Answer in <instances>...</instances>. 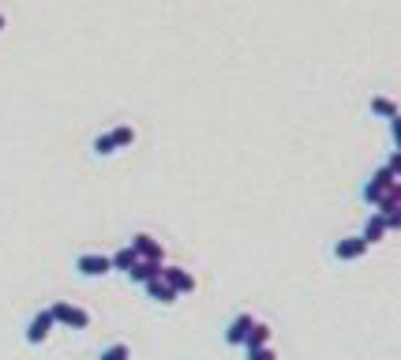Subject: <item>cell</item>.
<instances>
[{
  "instance_id": "30bf717a",
  "label": "cell",
  "mask_w": 401,
  "mask_h": 360,
  "mask_svg": "<svg viewBox=\"0 0 401 360\" xmlns=\"http://www.w3.org/2000/svg\"><path fill=\"white\" fill-rule=\"evenodd\" d=\"M162 278L169 285H177L180 293H195V278L184 271V266H162Z\"/></svg>"
},
{
  "instance_id": "7a4b0ae2",
  "label": "cell",
  "mask_w": 401,
  "mask_h": 360,
  "mask_svg": "<svg viewBox=\"0 0 401 360\" xmlns=\"http://www.w3.org/2000/svg\"><path fill=\"white\" fill-rule=\"evenodd\" d=\"M368 240H364V233L360 236H345V240H338L334 244V259L338 263H353V259H360V256H368Z\"/></svg>"
},
{
  "instance_id": "e0dca14e",
  "label": "cell",
  "mask_w": 401,
  "mask_h": 360,
  "mask_svg": "<svg viewBox=\"0 0 401 360\" xmlns=\"http://www.w3.org/2000/svg\"><path fill=\"white\" fill-rule=\"evenodd\" d=\"M124 356H131L128 345H109V349H101V360H124Z\"/></svg>"
},
{
  "instance_id": "4fadbf2b",
  "label": "cell",
  "mask_w": 401,
  "mask_h": 360,
  "mask_svg": "<svg viewBox=\"0 0 401 360\" xmlns=\"http://www.w3.org/2000/svg\"><path fill=\"white\" fill-rule=\"evenodd\" d=\"M90 151H94V158H113L120 151V143H116L113 131H105V136H98L94 143H90Z\"/></svg>"
},
{
  "instance_id": "9a60e30c",
  "label": "cell",
  "mask_w": 401,
  "mask_h": 360,
  "mask_svg": "<svg viewBox=\"0 0 401 360\" xmlns=\"http://www.w3.org/2000/svg\"><path fill=\"white\" fill-rule=\"evenodd\" d=\"M139 259H143V256H139V251L128 244V248H120L116 256H113V271H124V274H128V271H131V266H136Z\"/></svg>"
},
{
  "instance_id": "3957f363",
  "label": "cell",
  "mask_w": 401,
  "mask_h": 360,
  "mask_svg": "<svg viewBox=\"0 0 401 360\" xmlns=\"http://www.w3.org/2000/svg\"><path fill=\"white\" fill-rule=\"evenodd\" d=\"M75 271L83 274V278H105V274L113 271V256H98V251H94V256H79L75 259Z\"/></svg>"
},
{
  "instance_id": "44dd1931",
  "label": "cell",
  "mask_w": 401,
  "mask_h": 360,
  "mask_svg": "<svg viewBox=\"0 0 401 360\" xmlns=\"http://www.w3.org/2000/svg\"><path fill=\"white\" fill-rule=\"evenodd\" d=\"M0 31H4V16H0Z\"/></svg>"
},
{
  "instance_id": "6da1fadb",
  "label": "cell",
  "mask_w": 401,
  "mask_h": 360,
  "mask_svg": "<svg viewBox=\"0 0 401 360\" xmlns=\"http://www.w3.org/2000/svg\"><path fill=\"white\" fill-rule=\"evenodd\" d=\"M394 180H397V177H394V169H390V165H383V169L375 173V177H371V180L364 184V188H360V199H364L368 207H379L383 199L390 195V188H394Z\"/></svg>"
},
{
  "instance_id": "9c48e42d",
  "label": "cell",
  "mask_w": 401,
  "mask_h": 360,
  "mask_svg": "<svg viewBox=\"0 0 401 360\" xmlns=\"http://www.w3.org/2000/svg\"><path fill=\"white\" fill-rule=\"evenodd\" d=\"M131 248H136L143 259H165V248L158 244L150 233H136V236H131Z\"/></svg>"
},
{
  "instance_id": "277c9868",
  "label": "cell",
  "mask_w": 401,
  "mask_h": 360,
  "mask_svg": "<svg viewBox=\"0 0 401 360\" xmlns=\"http://www.w3.org/2000/svg\"><path fill=\"white\" fill-rule=\"evenodd\" d=\"M251 327H256V319H251L248 312L233 315V319H229V327H225V345H229V349H236V345H244Z\"/></svg>"
},
{
  "instance_id": "8992f818",
  "label": "cell",
  "mask_w": 401,
  "mask_h": 360,
  "mask_svg": "<svg viewBox=\"0 0 401 360\" xmlns=\"http://www.w3.org/2000/svg\"><path fill=\"white\" fill-rule=\"evenodd\" d=\"M143 289H146V300H154V304H177L180 300V289L169 285L165 278H150Z\"/></svg>"
},
{
  "instance_id": "8fae6325",
  "label": "cell",
  "mask_w": 401,
  "mask_h": 360,
  "mask_svg": "<svg viewBox=\"0 0 401 360\" xmlns=\"http://www.w3.org/2000/svg\"><path fill=\"white\" fill-rule=\"evenodd\" d=\"M386 229H390V225H386L383 210H375V214H368V222H364V240L368 244H379V240L386 236Z\"/></svg>"
},
{
  "instance_id": "ffe728a7",
  "label": "cell",
  "mask_w": 401,
  "mask_h": 360,
  "mask_svg": "<svg viewBox=\"0 0 401 360\" xmlns=\"http://www.w3.org/2000/svg\"><path fill=\"white\" fill-rule=\"evenodd\" d=\"M386 165L394 169V177H401V151H397V154H390V162H386Z\"/></svg>"
},
{
  "instance_id": "5b68a950",
  "label": "cell",
  "mask_w": 401,
  "mask_h": 360,
  "mask_svg": "<svg viewBox=\"0 0 401 360\" xmlns=\"http://www.w3.org/2000/svg\"><path fill=\"white\" fill-rule=\"evenodd\" d=\"M53 319L64 323L68 330H87L90 327V315L83 308H72V304H53Z\"/></svg>"
},
{
  "instance_id": "d6986e66",
  "label": "cell",
  "mask_w": 401,
  "mask_h": 360,
  "mask_svg": "<svg viewBox=\"0 0 401 360\" xmlns=\"http://www.w3.org/2000/svg\"><path fill=\"white\" fill-rule=\"evenodd\" d=\"M251 360H274V349H266V345H263V349L251 353Z\"/></svg>"
},
{
  "instance_id": "5bb4252c",
  "label": "cell",
  "mask_w": 401,
  "mask_h": 360,
  "mask_svg": "<svg viewBox=\"0 0 401 360\" xmlns=\"http://www.w3.org/2000/svg\"><path fill=\"white\" fill-rule=\"evenodd\" d=\"M368 109H371V116H383V120H390V116H397V102L394 98H383V94H375L368 102Z\"/></svg>"
},
{
  "instance_id": "52a82bcc",
  "label": "cell",
  "mask_w": 401,
  "mask_h": 360,
  "mask_svg": "<svg viewBox=\"0 0 401 360\" xmlns=\"http://www.w3.org/2000/svg\"><path fill=\"white\" fill-rule=\"evenodd\" d=\"M162 266H165L162 259H139V263L128 271V278H131V282H139V285H146L150 278H162Z\"/></svg>"
},
{
  "instance_id": "2e32d148",
  "label": "cell",
  "mask_w": 401,
  "mask_h": 360,
  "mask_svg": "<svg viewBox=\"0 0 401 360\" xmlns=\"http://www.w3.org/2000/svg\"><path fill=\"white\" fill-rule=\"evenodd\" d=\"M113 136H116V143H120V151H124V146H131V143H136V128L120 124V128H113Z\"/></svg>"
},
{
  "instance_id": "7c38bea8",
  "label": "cell",
  "mask_w": 401,
  "mask_h": 360,
  "mask_svg": "<svg viewBox=\"0 0 401 360\" xmlns=\"http://www.w3.org/2000/svg\"><path fill=\"white\" fill-rule=\"evenodd\" d=\"M266 338H270V327H266V323H256V327H251V330H248V342H244V353L251 356V353H256V349H263V345H266Z\"/></svg>"
},
{
  "instance_id": "ac0fdd59",
  "label": "cell",
  "mask_w": 401,
  "mask_h": 360,
  "mask_svg": "<svg viewBox=\"0 0 401 360\" xmlns=\"http://www.w3.org/2000/svg\"><path fill=\"white\" fill-rule=\"evenodd\" d=\"M390 139H394V146L401 151V113H397V116H390Z\"/></svg>"
},
{
  "instance_id": "ba28073f",
  "label": "cell",
  "mask_w": 401,
  "mask_h": 360,
  "mask_svg": "<svg viewBox=\"0 0 401 360\" xmlns=\"http://www.w3.org/2000/svg\"><path fill=\"white\" fill-rule=\"evenodd\" d=\"M53 323H57V319H53V308H49V312H38V315L31 319V327H26V342H31V345L45 342V334H49Z\"/></svg>"
}]
</instances>
